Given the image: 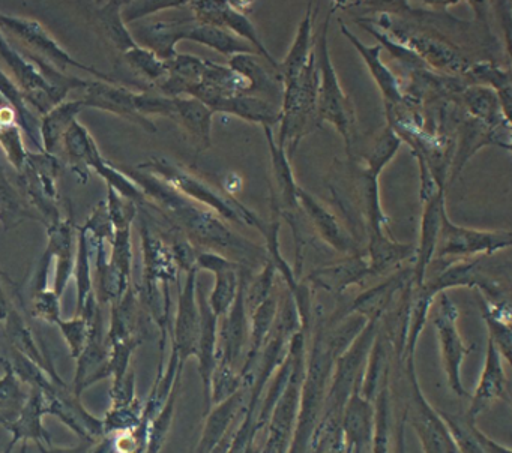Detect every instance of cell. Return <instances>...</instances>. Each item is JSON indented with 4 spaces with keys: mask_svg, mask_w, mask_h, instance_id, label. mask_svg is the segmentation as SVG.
<instances>
[{
    "mask_svg": "<svg viewBox=\"0 0 512 453\" xmlns=\"http://www.w3.org/2000/svg\"><path fill=\"white\" fill-rule=\"evenodd\" d=\"M119 170L142 189L146 203L154 207L170 227L184 234L196 248L202 246L206 248L205 251L217 252L229 260L233 257L235 263L250 270L268 261L266 248L236 233L208 207L190 200L152 174L143 173L137 168L122 167Z\"/></svg>",
    "mask_w": 512,
    "mask_h": 453,
    "instance_id": "1",
    "label": "cell"
},
{
    "mask_svg": "<svg viewBox=\"0 0 512 453\" xmlns=\"http://www.w3.org/2000/svg\"><path fill=\"white\" fill-rule=\"evenodd\" d=\"M134 168L158 177L176 191L181 192L185 197L208 207L224 221L256 228L263 234V237L268 233L269 222L260 219L253 210L248 209L241 201L236 200L227 192L218 191L205 180L199 179L190 171L182 168L181 165L175 164L164 156H154V158L142 162Z\"/></svg>",
    "mask_w": 512,
    "mask_h": 453,
    "instance_id": "2",
    "label": "cell"
},
{
    "mask_svg": "<svg viewBox=\"0 0 512 453\" xmlns=\"http://www.w3.org/2000/svg\"><path fill=\"white\" fill-rule=\"evenodd\" d=\"M335 359L337 357L332 354L326 341L325 321L317 318L313 329V344L305 362L298 417H296L295 434H293L289 453L308 452V443L322 414L323 401L328 392Z\"/></svg>",
    "mask_w": 512,
    "mask_h": 453,
    "instance_id": "3",
    "label": "cell"
},
{
    "mask_svg": "<svg viewBox=\"0 0 512 453\" xmlns=\"http://www.w3.org/2000/svg\"><path fill=\"white\" fill-rule=\"evenodd\" d=\"M331 12L323 21L319 33L314 36V57L319 71V89H317V117L319 123L329 122L337 128L346 141L347 155L352 156L353 138H355V110L349 96L341 89L337 72L332 65L329 53L328 32Z\"/></svg>",
    "mask_w": 512,
    "mask_h": 453,
    "instance_id": "4",
    "label": "cell"
},
{
    "mask_svg": "<svg viewBox=\"0 0 512 453\" xmlns=\"http://www.w3.org/2000/svg\"><path fill=\"white\" fill-rule=\"evenodd\" d=\"M317 89H319V71L316 57L311 56L310 62L301 74L284 83L283 101H281L280 137L278 146L293 155L299 141L319 126L317 117Z\"/></svg>",
    "mask_w": 512,
    "mask_h": 453,
    "instance_id": "5",
    "label": "cell"
},
{
    "mask_svg": "<svg viewBox=\"0 0 512 453\" xmlns=\"http://www.w3.org/2000/svg\"><path fill=\"white\" fill-rule=\"evenodd\" d=\"M491 258L493 255H482L478 260L457 261L424 284L436 296L448 288L478 287V293L488 302H505L511 293V264Z\"/></svg>",
    "mask_w": 512,
    "mask_h": 453,
    "instance_id": "6",
    "label": "cell"
},
{
    "mask_svg": "<svg viewBox=\"0 0 512 453\" xmlns=\"http://www.w3.org/2000/svg\"><path fill=\"white\" fill-rule=\"evenodd\" d=\"M293 350V368L289 383L283 395L272 410L268 423V437L260 453H289L295 434L296 417H298L299 396L307 362V338L298 332L290 339Z\"/></svg>",
    "mask_w": 512,
    "mask_h": 453,
    "instance_id": "7",
    "label": "cell"
},
{
    "mask_svg": "<svg viewBox=\"0 0 512 453\" xmlns=\"http://www.w3.org/2000/svg\"><path fill=\"white\" fill-rule=\"evenodd\" d=\"M62 143H64L71 164L74 165L82 179L88 180V171L95 170L106 180L107 186L115 189L122 197L133 201L134 204L146 203L142 189L130 177L125 176L116 165L110 164L101 156L94 138L79 120H74L73 125L65 132Z\"/></svg>",
    "mask_w": 512,
    "mask_h": 453,
    "instance_id": "8",
    "label": "cell"
},
{
    "mask_svg": "<svg viewBox=\"0 0 512 453\" xmlns=\"http://www.w3.org/2000/svg\"><path fill=\"white\" fill-rule=\"evenodd\" d=\"M0 30H2V33H10V35L16 38L17 45H19L17 50L22 51L25 56L43 59L44 62L49 63L53 68L67 72V74L68 66H73V68L91 72L98 80L107 81V83H116L112 75L104 74V72L97 71V69L92 68V66L83 65V63L73 59V57L47 33V30L44 29L38 21L0 14Z\"/></svg>",
    "mask_w": 512,
    "mask_h": 453,
    "instance_id": "9",
    "label": "cell"
},
{
    "mask_svg": "<svg viewBox=\"0 0 512 453\" xmlns=\"http://www.w3.org/2000/svg\"><path fill=\"white\" fill-rule=\"evenodd\" d=\"M403 360L410 384V404L404 414L415 429L424 453H458L448 428L440 417L439 410L428 402L419 386L415 357H407Z\"/></svg>",
    "mask_w": 512,
    "mask_h": 453,
    "instance_id": "10",
    "label": "cell"
},
{
    "mask_svg": "<svg viewBox=\"0 0 512 453\" xmlns=\"http://www.w3.org/2000/svg\"><path fill=\"white\" fill-rule=\"evenodd\" d=\"M512 243L509 231H481L458 227L448 218L446 209L442 213L440 230L437 234L434 257H472V255H491L508 249Z\"/></svg>",
    "mask_w": 512,
    "mask_h": 453,
    "instance_id": "11",
    "label": "cell"
},
{
    "mask_svg": "<svg viewBox=\"0 0 512 453\" xmlns=\"http://www.w3.org/2000/svg\"><path fill=\"white\" fill-rule=\"evenodd\" d=\"M458 309L455 303L449 299L448 293H440L439 311L434 317L437 339H439L440 353H442L443 369H445L446 380L449 389L460 396H469L464 389L461 380V365L469 354V347L464 344L457 326Z\"/></svg>",
    "mask_w": 512,
    "mask_h": 453,
    "instance_id": "12",
    "label": "cell"
},
{
    "mask_svg": "<svg viewBox=\"0 0 512 453\" xmlns=\"http://www.w3.org/2000/svg\"><path fill=\"white\" fill-rule=\"evenodd\" d=\"M250 278L251 270L242 266L235 302L229 312L221 317L223 323H218L217 360L235 369L250 344V318L245 305V285Z\"/></svg>",
    "mask_w": 512,
    "mask_h": 453,
    "instance_id": "13",
    "label": "cell"
},
{
    "mask_svg": "<svg viewBox=\"0 0 512 453\" xmlns=\"http://www.w3.org/2000/svg\"><path fill=\"white\" fill-rule=\"evenodd\" d=\"M188 6L193 9V18L197 23L221 27V29L229 30L238 38L244 39L248 44L253 45L259 56L265 57L271 63L274 72L278 74L280 62H277L275 57L269 53L256 26L251 23L247 14L233 8L230 2H188Z\"/></svg>",
    "mask_w": 512,
    "mask_h": 453,
    "instance_id": "14",
    "label": "cell"
},
{
    "mask_svg": "<svg viewBox=\"0 0 512 453\" xmlns=\"http://www.w3.org/2000/svg\"><path fill=\"white\" fill-rule=\"evenodd\" d=\"M0 57L13 71L17 87L25 96L26 102L37 107L43 116L47 111L61 104V99L44 80L40 69L22 51L17 50L11 42H8L2 30H0Z\"/></svg>",
    "mask_w": 512,
    "mask_h": 453,
    "instance_id": "15",
    "label": "cell"
},
{
    "mask_svg": "<svg viewBox=\"0 0 512 453\" xmlns=\"http://www.w3.org/2000/svg\"><path fill=\"white\" fill-rule=\"evenodd\" d=\"M503 357L494 347L493 342L488 341L487 353H485L484 368L479 377L475 393L470 398V407L466 416L475 420L487 411L496 401L511 402L509 395V380L503 366Z\"/></svg>",
    "mask_w": 512,
    "mask_h": 453,
    "instance_id": "16",
    "label": "cell"
},
{
    "mask_svg": "<svg viewBox=\"0 0 512 453\" xmlns=\"http://www.w3.org/2000/svg\"><path fill=\"white\" fill-rule=\"evenodd\" d=\"M197 273L193 269L187 273L184 288L179 294L178 315L175 323V353L184 365L190 356H196L200 335V309L197 302Z\"/></svg>",
    "mask_w": 512,
    "mask_h": 453,
    "instance_id": "17",
    "label": "cell"
},
{
    "mask_svg": "<svg viewBox=\"0 0 512 453\" xmlns=\"http://www.w3.org/2000/svg\"><path fill=\"white\" fill-rule=\"evenodd\" d=\"M196 267L197 270H208L214 273V290L208 302L218 318L224 317L232 308L238 294L242 266L217 252L200 251L197 255Z\"/></svg>",
    "mask_w": 512,
    "mask_h": 453,
    "instance_id": "18",
    "label": "cell"
},
{
    "mask_svg": "<svg viewBox=\"0 0 512 453\" xmlns=\"http://www.w3.org/2000/svg\"><path fill=\"white\" fill-rule=\"evenodd\" d=\"M137 95L139 93L128 90L127 87L118 86L116 83H107V81H89L88 87L85 89L86 108H100V110L110 111V113L118 114L125 119L133 120L137 125L143 126L146 131L155 132L157 126L140 116L137 111Z\"/></svg>",
    "mask_w": 512,
    "mask_h": 453,
    "instance_id": "19",
    "label": "cell"
},
{
    "mask_svg": "<svg viewBox=\"0 0 512 453\" xmlns=\"http://www.w3.org/2000/svg\"><path fill=\"white\" fill-rule=\"evenodd\" d=\"M361 384L362 378L356 383L341 417V435L350 453L370 449L373 437L374 402L362 395Z\"/></svg>",
    "mask_w": 512,
    "mask_h": 453,
    "instance_id": "20",
    "label": "cell"
},
{
    "mask_svg": "<svg viewBox=\"0 0 512 453\" xmlns=\"http://www.w3.org/2000/svg\"><path fill=\"white\" fill-rule=\"evenodd\" d=\"M298 203L302 213L310 219L323 242L328 243L341 254L355 255L362 251L359 248V243L356 242V237H353L349 230L338 221L337 216L329 212L319 200L304 191L301 186L298 188Z\"/></svg>",
    "mask_w": 512,
    "mask_h": 453,
    "instance_id": "21",
    "label": "cell"
},
{
    "mask_svg": "<svg viewBox=\"0 0 512 453\" xmlns=\"http://www.w3.org/2000/svg\"><path fill=\"white\" fill-rule=\"evenodd\" d=\"M140 237L143 246V264H145V285L149 293L157 291L158 282L169 284L178 279V264L173 257L169 243L160 234L151 230L146 219L140 221Z\"/></svg>",
    "mask_w": 512,
    "mask_h": 453,
    "instance_id": "22",
    "label": "cell"
},
{
    "mask_svg": "<svg viewBox=\"0 0 512 453\" xmlns=\"http://www.w3.org/2000/svg\"><path fill=\"white\" fill-rule=\"evenodd\" d=\"M251 384H245L244 387L233 393L229 398L224 399L220 404L215 405L209 410L208 419H206L205 429H203L202 440H200L197 453H211L212 449L220 443L221 438L239 425L245 410H247L248 396H250Z\"/></svg>",
    "mask_w": 512,
    "mask_h": 453,
    "instance_id": "23",
    "label": "cell"
},
{
    "mask_svg": "<svg viewBox=\"0 0 512 453\" xmlns=\"http://www.w3.org/2000/svg\"><path fill=\"white\" fill-rule=\"evenodd\" d=\"M197 302L200 309V335L197 344L200 377L205 387L206 410H211V375L217 365L218 320L209 306L203 285L197 281Z\"/></svg>",
    "mask_w": 512,
    "mask_h": 453,
    "instance_id": "24",
    "label": "cell"
},
{
    "mask_svg": "<svg viewBox=\"0 0 512 453\" xmlns=\"http://www.w3.org/2000/svg\"><path fill=\"white\" fill-rule=\"evenodd\" d=\"M368 270L370 264L367 254L361 251L355 255H347L344 260L313 270L307 282L328 293L341 294L352 285L362 284L368 278Z\"/></svg>",
    "mask_w": 512,
    "mask_h": 453,
    "instance_id": "25",
    "label": "cell"
},
{
    "mask_svg": "<svg viewBox=\"0 0 512 453\" xmlns=\"http://www.w3.org/2000/svg\"><path fill=\"white\" fill-rule=\"evenodd\" d=\"M412 282L413 269H406L404 272L391 276V278L383 281L382 284L359 294L353 300L352 305L347 308L346 314L341 315V318L344 315L359 314L367 318L368 321H382V318L391 311L394 297L400 294Z\"/></svg>",
    "mask_w": 512,
    "mask_h": 453,
    "instance_id": "26",
    "label": "cell"
},
{
    "mask_svg": "<svg viewBox=\"0 0 512 453\" xmlns=\"http://www.w3.org/2000/svg\"><path fill=\"white\" fill-rule=\"evenodd\" d=\"M443 210H445V188H440L433 197L425 201L421 240H419V246L415 252L416 264L413 267V287H421L424 282H427L428 264L431 263L434 257Z\"/></svg>",
    "mask_w": 512,
    "mask_h": 453,
    "instance_id": "27",
    "label": "cell"
},
{
    "mask_svg": "<svg viewBox=\"0 0 512 453\" xmlns=\"http://www.w3.org/2000/svg\"><path fill=\"white\" fill-rule=\"evenodd\" d=\"M196 23L194 18L173 21H155V23L143 24L136 29V38L142 42L140 47L148 48L157 54L160 59L170 60L178 54L176 44L182 39H187L191 26Z\"/></svg>",
    "mask_w": 512,
    "mask_h": 453,
    "instance_id": "28",
    "label": "cell"
},
{
    "mask_svg": "<svg viewBox=\"0 0 512 453\" xmlns=\"http://www.w3.org/2000/svg\"><path fill=\"white\" fill-rule=\"evenodd\" d=\"M341 32L343 35L355 45L356 50L361 54L364 62L367 63L371 75L376 80L377 86L382 90L383 98H385L386 107H398L404 102V90L401 86L400 80L395 77L394 72L380 60V53H382V45L377 44L373 47L365 45L361 39L356 38L349 27L341 23Z\"/></svg>",
    "mask_w": 512,
    "mask_h": 453,
    "instance_id": "29",
    "label": "cell"
},
{
    "mask_svg": "<svg viewBox=\"0 0 512 453\" xmlns=\"http://www.w3.org/2000/svg\"><path fill=\"white\" fill-rule=\"evenodd\" d=\"M49 245L46 254L58 260L56 264L55 293L61 297L65 285L74 273V224L73 218L61 219L58 224L47 227Z\"/></svg>",
    "mask_w": 512,
    "mask_h": 453,
    "instance_id": "30",
    "label": "cell"
},
{
    "mask_svg": "<svg viewBox=\"0 0 512 453\" xmlns=\"http://www.w3.org/2000/svg\"><path fill=\"white\" fill-rule=\"evenodd\" d=\"M256 54H238L230 57V68L244 75L250 83V95L275 102L283 101L284 84L280 75L266 71Z\"/></svg>",
    "mask_w": 512,
    "mask_h": 453,
    "instance_id": "31",
    "label": "cell"
},
{
    "mask_svg": "<svg viewBox=\"0 0 512 453\" xmlns=\"http://www.w3.org/2000/svg\"><path fill=\"white\" fill-rule=\"evenodd\" d=\"M212 113L233 114L247 122L259 123L263 128H272L280 123L281 105L256 95H238L218 102Z\"/></svg>",
    "mask_w": 512,
    "mask_h": 453,
    "instance_id": "32",
    "label": "cell"
},
{
    "mask_svg": "<svg viewBox=\"0 0 512 453\" xmlns=\"http://www.w3.org/2000/svg\"><path fill=\"white\" fill-rule=\"evenodd\" d=\"M212 113L203 102L196 98H173L172 119L181 123L190 132L197 144V152L211 146Z\"/></svg>",
    "mask_w": 512,
    "mask_h": 453,
    "instance_id": "33",
    "label": "cell"
},
{
    "mask_svg": "<svg viewBox=\"0 0 512 453\" xmlns=\"http://www.w3.org/2000/svg\"><path fill=\"white\" fill-rule=\"evenodd\" d=\"M461 101L473 119L487 123L491 128L511 129L509 117L503 111L499 96L484 84L464 87L460 92Z\"/></svg>",
    "mask_w": 512,
    "mask_h": 453,
    "instance_id": "34",
    "label": "cell"
},
{
    "mask_svg": "<svg viewBox=\"0 0 512 453\" xmlns=\"http://www.w3.org/2000/svg\"><path fill=\"white\" fill-rule=\"evenodd\" d=\"M86 105L83 99L76 101L61 102V104L53 107L52 110L44 114L40 123L41 144H43V152L53 153L59 149L64 140L65 132L77 120L80 111L85 110Z\"/></svg>",
    "mask_w": 512,
    "mask_h": 453,
    "instance_id": "35",
    "label": "cell"
},
{
    "mask_svg": "<svg viewBox=\"0 0 512 453\" xmlns=\"http://www.w3.org/2000/svg\"><path fill=\"white\" fill-rule=\"evenodd\" d=\"M313 50V3H310L307 12H305L304 20L299 24L295 42L290 47L286 59L280 63V68H278V75L283 80V84L304 71L305 66L310 62L311 56H313Z\"/></svg>",
    "mask_w": 512,
    "mask_h": 453,
    "instance_id": "36",
    "label": "cell"
},
{
    "mask_svg": "<svg viewBox=\"0 0 512 453\" xmlns=\"http://www.w3.org/2000/svg\"><path fill=\"white\" fill-rule=\"evenodd\" d=\"M187 39L188 41L197 42V44L206 45V47L230 57L238 56V54H256V56H259L253 45L233 35L229 30L209 26V24H200L197 21L191 26Z\"/></svg>",
    "mask_w": 512,
    "mask_h": 453,
    "instance_id": "37",
    "label": "cell"
},
{
    "mask_svg": "<svg viewBox=\"0 0 512 453\" xmlns=\"http://www.w3.org/2000/svg\"><path fill=\"white\" fill-rule=\"evenodd\" d=\"M89 236V234H88ZM89 239L94 243L95 251V273H97L98 294L101 300H119L124 296L125 291L128 290V282L130 279L122 275L107 257L106 248H104V240H95L89 236Z\"/></svg>",
    "mask_w": 512,
    "mask_h": 453,
    "instance_id": "38",
    "label": "cell"
},
{
    "mask_svg": "<svg viewBox=\"0 0 512 453\" xmlns=\"http://www.w3.org/2000/svg\"><path fill=\"white\" fill-rule=\"evenodd\" d=\"M0 96L4 98V101L13 108L14 113L17 117V125L20 129H25L28 137L40 147L43 152V144H41L40 125H38L37 119L34 114L29 110L28 102H26L25 96L20 92L17 87L16 81L13 78L8 77L2 68H0Z\"/></svg>",
    "mask_w": 512,
    "mask_h": 453,
    "instance_id": "39",
    "label": "cell"
},
{
    "mask_svg": "<svg viewBox=\"0 0 512 453\" xmlns=\"http://www.w3.org/2000/svg\"><path fill=\"white\" fill-rule=\"evenodd\" d=\"M26 219L40 221V218L32 212L31 207L26 203L25 198L14 189L13 183L10 182L4 168L0 165V221L7 230H10Z\"/></svg>",
    "mask_w": 512,
    "mask_h": 453,
    "instance_id": "40",
    "label": "cell"
},
{
    "mask_svg": "<svg viewBox=\"0 0 512 453\" xmlns=\"http://www.w3.org/2000/svg\"><path fill=\"white\" fill-rule=\"evenodd\" d=\"M122 5L124 2H109L98 9L97 18L104 35L110 39L113 45L122 51V54L133 48L139 47L130 30L127 29L122 18Z\"/></svg>",
    "mask_w": 512,
    "mask_h": 453,
    "instance_id": "41",
    "label": "cell"
},
{
    "mask_svg": "<svg viewBox=\"0 0 512 453\" xmlns=\"http://www.w3.org/2000/svg\"><path fill=\"white\" fill-rule=\"evenodd\" d=\"M391 392L389 375H386L374 399V425L371 437V453H389L391 441Z\"/></svg>",
    "mask_w": 512,
    "mask_h": 453,
    "instance_id": "42",
    "label": "cell"
},
{
    "mask_svg": "<svg viewBox=\"0 0 512 453\" xmlns=\"http://www.w3.org/2000/svg\"><path fill=\"white\" fill-rule=\"evenodd\" d=\"M466 75L472 80L481 81L479 84H490L491 89L499 96L503 111L509 117V111H511V77H509V71H503V69L494 66L493 63L478 62L469 66Z\"/></svg>",
    "mask_w": 512,
    "mask_h": 453,
    "instance_id": "43",
    "label": "cell"
},
{
    "mask_svg": "<svg viewBox=\"0 0 512 453\" xmlns=\"http://www.w3.org/2000/svg\"><path fill=\"white\" fill-rule=\"evenodd\" d=\"M94 252V245L89 239L88 231L85 228H79L77 236V255L74 269H76L77 288H79V311L85 308L86 300L92 296V266L91 258Z\"/></svg>",
    "mask_w": 512,
    "mask_h": 453,
    "instance_id": "44",
    "label": "cell"
},
{
    "mask_svg": "<svg viewBox=\"0 0 512 453\" xmlns=\"http://www.w3.org/2000/svg\"><path fill=\"white\" fill-rule=\"evenodd\" d=\"M124 59L137 74L142 75L145 80L155 86L163 81L169 72L166 60L160 59L157 54L140 45L124 53Z\"/></svg>",
    "mask_w": 512,
    "mask_h": 453,
    "instance_id": "45",
    "label": "cell"
},
{
    "mask_svg": "<svg viewBox=\"0 0 512 453\" xmlns=\"http://www.w3.org/2000/svg\"><path fill=\"white\" fill-rule=\"evenodd\" d=\"M439 414L448 428L458 453H482L475 434H473L475 420L469 419L466 414H451L446 411H439Z\"/></svg>",
    "mask_w": 512,
    "mask_h": 453,
    "instance_id": "46",
    "label": "cell"
},
{
    "mask_svg": "<svg viewBox=\"0 0 512 453\" xmlns=\"http://www.w3.org/2000/svg\"><path fill=\"white\" fill-rule=\"evenodd\" d=\"M245 384L253 383L245 380L241 372L236 371L232 366L217 360V365L211 375V407L238 392Z\"/></svg>",
    "mask_w": 512,
    "mask_h": 453,
    "instance_id": "47",
    "label": "cell"
},
{
    "mask_svg": "<svg viewBox=\"0 0 512 453\" xmlns=\"http://www.w3.org/2000/svg\"><path fill=\"white\" fill-rule=\"evenodd\" d=\"M277 269L271 261H266L263 264V269L260 270L259 275L251 276L245 285V305H247L248 312H253L260 303L265 302L269 296L274 294V279Z\"/></svg>",
    "mask_w": 512,
    "mask_h": 453,
    "instance_id": "48",
    "label": "cell"
},
{
    "mask_svg": "<svg viewBox=\"0 0 512 453\" xmlns=\"http://www.w3.org/2000/svg\"><path fill=\"white\" fill-rule=\"evenodd\" d=\"M401 146V138L398 137L397 132L392 129L391 125L386 126L383 134L380 135L379 140L374 143L373 149L367 156V168L371 173L379 176L382 173L385 165L394 158L395 153L398 152Z\"/></svg>",
    "mask_w": 512,
    "mask_h": 453,
    "instance_id": "49",
    "label": "cell"
},
{
    "mask_svg": "<svg viewBox=\"0 0 512 453\" xmlns=\"http://www.w3.org/2000/svg\"><path fill=\"white\" fill-rule=\"evenodd\" d=\"M22 129L17 123L13 125L0 126V146L4 147L8 161L16 167L17 171L22 170L28 158V150L23 144Z\"/></svg>",
    "mask_w": 512,
    "mask_h": 453,
    "instance_id": "50",
    "label": "cell"
},
{
    "mask_svg": "<svg viewBox=\"0 0 512 453\" xmlns=\"http://www.w3.org/2000/svg\"><path fill=\"white\" fill-rule=\"evenodd\" d=\"M110 263L122 273L131 279V269H133V243H131V228L125 230H115V236L112 240V255Z\"/></svg>",
    "mask_w": 512,
    "mask_h": 453,
    "instance_id": "51",
    "label": "cell"
},
{
    "mask_svg": "<svg viewBox=\"0 0 512 453\" xmlns=\"http://www.w3.org/2000/svg\"><path fill=\"white\" fill-rule=\"evenodd\" d=\"M109 189V201H107V209H109L110 219H112L115 230H125L131 228L134 219L137 216V206L133 201L119 195L115 189Z\"/></svg>",
    "mask_w": 512,
    "mask_h": 453,
    "instance_id": "52",
    "label": "cell"
},
{
    "mask_svg": "<svg viewBox=\"0 0 512 453\" xmlns=\"http://www.w3.org/2000/svg\"><path fill=\"white\" fill-rule=\"evenodd\" d=\"M481 311L485 324H487L488 333H490V338H488V341L493 342L494 347H496V350L499 351L500 356L503 357V360H505L508 365H511V324L496 320V318L491 317L488 312H485L484 309H481Z\"/></svg>",
    "mask_w": 512,
    "mask_h": 453,
    "instance_id": "53",
    "label": "cell"
},
{
    "mask_svg": "<svg viewBox=\"0 0 512 453\" xmlns=\"http://www.w3.org/2000/svg\"><path fill=\"white\" fill-rule=\"evenodd\" d=\"M83 228L88 231L92 239L104 240V242L110 240V243H112L113 236H115V227H113L112 219H110L107 201H100L97 204Z\"/></svg>",
    "mask_w": 512,
    "mask_h": 453,
    "instance_id": "54",
    "label": "cell"
},
{
    "mask_svg": "<svg viewBox=\"0 0 512 453\" xmlns=\"http://www.w3.org/2000/svg\"><path fill=\"white\" fill-rule=\"evenodd\" d=\"M188 2H124L122 5V18L125 24L131 21L139 20L146 15L154 12L164 11V9L181 8L187 6Z\"/></svg>",
    "mask_w": 512,
    "mask_h": 453,
    "instance_id": "55",
    "label": "cell"
},
{
    "mask_svg": "<svg viewBox=\"0 0 512 453\" xmlns=\"http://www.w3.org/2000/svg\"><path fill=\"white\" fill-rule=\"evenodd\" d=\"M35 311L43 320L58 323L59 318V296L55 291L41 290L35 296Z\"/></svg>",
    "mask_w": 512,
    "mask_h": 453,
    "instance_id": "56",
    "label": "cell"
},
{
    "mask_svg": "<svg viewBox=\"0 0 512 453\" xmlns=\"http://www.w3.org/2000/svg\"><path fill=\"white\" fill-rule=\"evenodd\" d=\"M61 329L64 330L68 342L71 344L74 353L79 354L88 338V321L86 320H73V321H58Z\"/></svg>",
    "mask_w": 512,
    "mask_h": 453,
    "instance_id": "57",
    "label": "cell"
},
{
    "mask_svg": "<svg viewBox=\"0 0 512 453\" xmlns=\"http://www.w3.org/2000/svg\"><path fill=\"white\" fill-rule=\"evenodd\" d=\"M473 434H475L476 441H478L482 453H512L509 447L497 443V441H494L493 438L488 437L487 434H484V432L478 428L476 423L473 425Z\"/></svg>",
    "mask_w": 512,
    "mask_h": 453,
    "instance_id": "58",
    "label": "cell"
},
{
    "mask_svg": "<svg viewBox=\"0 0 512 453\" xmlns=\"http://www.w3.org/2000/svg\"><path fill=\"white\" fill-rule=\"evenodd\" d=\"M326 453H350L349 449H347L346 444H344L343 435H341V431L335 435L334 440H332L331 446L328 447Z\"/></svg>",
    "mask_w": 512,
    "mask_h": 453,
    "instance_id": "59",
    "label": "cell"
},
{
    "mask_svg": "<svg viewBox=\"0 0 512 453\" xmlns=\"http://www.w3.org/2000/svg\"><path fill=\"white\" fill-rule=\"evenodd\" d=\"M7 102L4 101V98H2V96H0V108H4V107H7Z\"/></svg>",
    "mask_w": 512,
    "mask_h": 453,
    "instance_id": "60",
    "label": "cell"
}]
</instances>
